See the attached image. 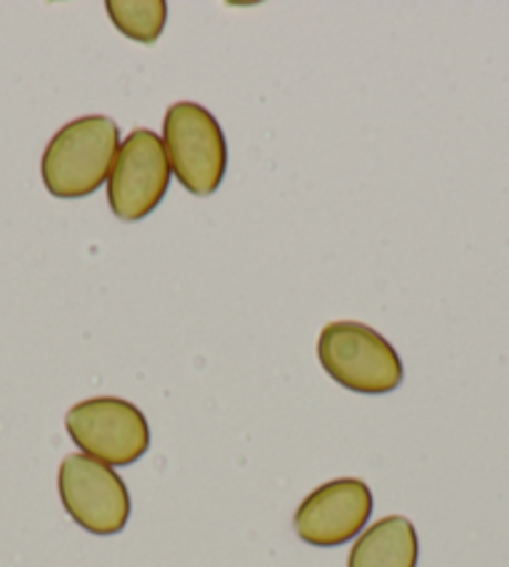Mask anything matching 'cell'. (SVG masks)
Returning a JSON list of instances; mask_svg holds the SVG:
<instances>
[{
  "label": "cell",
  "mask_w": 509,
  "mask_h": 567,
  "mask_svg": "<svg viewBox=\"0 0 509 567\" xmlns=\"http://www.w3.org/2000/svg\"><path fill=\"white\" fill-rule=\"evenodd\" d=\"M163 145L170 171L193 195L220 188L228 168V145L220 123L198 103H175L163 123Z\"/></svg>",
  "instance_id": "3"
},
{
  "label": "cell",
  "mask_w": 509,
  "mask_h": 567,
  "mask_svg": "<svg viewBox=\"0 0 509 567\" xmlns=\"http://www.w3.org/2000/svg\"><path fill=\"white\" fill-rule=\"evenodd\" d=\"M417 560L415 525L405 515H387L357 537L347 567H417Z\"/></svg>",
  "instance_id": "8"
},
{
  "label": "cell",
  "mask_w": 509,
  "mask_h": 567,
  "mask_svg": "<svg viewBox=\"0 0 509 567\" xmlns=\"http://www.w3.org/2000/svg\"><path fill=\"white\" fill-rule=\"evenodd\" d=\"M170 185V163L153 131H133L117 151L107 175V203L115 218L135 223L148 218Z\"/></svg>",
  "instance_id": "6"
},
{
  "label": "cell",
  "mask_w": 509,
  "mask_h": 567,
  "mask_svg": "<svg viewBox=\"0 0 509 567\" xmlns=\"http://www.w3.org/2000/svg\"><path fill=\"white\" fill-rule=\"evenodd\" d=\"M121 128L107 115H85L53 135L41 161L45 188L55 198H85L111 175Z\"/></svg>",
  "instance_id": "1"
},
{
  "label": "cell",
  "mask_w": 509,
  "mask_h": 567,
  "mask_svg": "<svg viewBox=\"0 0 509 567\" xmlns=\"http://www.w3.org/2000/svg\"><path fill=\"white\" fill-rule=\"evenodd\" d=\"M58 493L75 525L93 535H117L131 520V493L123 477L95 457L67 455L58 471Z\"/></svg>",
  "instance_id": "5"
},
{
  "label": "cell",
  "mask_w": 509,
  "mask_h": 567,
  "mask_svg": "<svg viewBox=\"0 0 509 567\" xmlns=\"http://www.w3.org/2000/svg\"><path fill=\"white\" fill-rule=\"evenodd\" d=\"M107 16L123 35L138 43H155L168 21L163 0H107Z\"/></svg>",
  "instance_id": "9"
},
{
  "label": "cell",
  "mask_w": 509,
  "mask_h": 567,
  "mask_svg": "<svg viewBox=\"0 0 509 567\" xmlns=\"http://www.w3.org/2000/svg\"><path fill=\"white\" fill-rule=\"evenodd\" d=\"M372 493L357 477H340L312 491L295 513V533L302 543L337 547L365 530L372 515Z\"/></svg>",
  "instance_id": "7"
},
{
  "label": "cell",
  "mask_w": 509,
  "mask_h": 567,
  "mask_svg": "<svg viewBox=\"0 0 509 567\" xmlns=\"http://www.w3.org/2000/svg\"><path fill=\"white\" fill-rule=\"evenodd\" d=\"M65 427L83 455L125 467L148 453L150 425L138 405L123 398H91L73 405Z\"/></svg>",
  "instance_id": "4"
},
{
  "label": "cell",
  "mask_w": 509,
  "mask_h": 567,
  "mask_svg": "<svg viewBox=\"0 0 509 567\" xmlns=\"http://www.w3.org/2000/svg\"><path fill=\"white\" fill-rule=\"evenodd\" d=\"M318 358L325 373L352 393L385 395L403 385L405 370L389 340L362 322H330L320 332Z\"/></svg>",
  "instance_id": "2"
}]
</instances>
